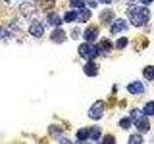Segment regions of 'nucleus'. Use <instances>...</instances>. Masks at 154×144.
Instances as JSON below:
<instances>
[{
	"instance_id": "nucleus-1",
	"label": "nucleus",
	"mask_w": 154,
	"mask_h": 144,
	"mask_svg": "<svg viewBox=\"0 0 154 144\" xmlns=\"http://www.w3.org/2000/svg\"><path fill=\"white\" fill-rule=\"evenodd\" d=\"M127 16L132 25L135 27H141L148 22L150 13H149V10L146 7L132 6L128 9Z\"/></svg>"
},
{
	"instance_id": "nucleus-2",
	"label": "nucleus",
	"mask_w": 154,
	"mask_h": 144,
	"mask_svg": "<svg viewBox=\"0 0 154 144\" xmlns=\"http://www.w3.org/2000/svg\"><path fill=\"white\" fill-rule=\"evenodd\" d=\"M131 119L134 122L135 126L140 133L146 134L150 129V123H149L148 118L139 109H134L131 112Z\"/></svg>"
},
{
	"instance_id": "nucleus-3",
	"label": "nucleus",
	"mask_w": 154,
	"mask_h": 144,
	"mask_svg": "<svg viewBox=\"0 0 154 144\" xmlns=\"http://www.w3.org/2000/svg\"><path fill=\"white\" fill-rule=\"evenodd\" d=\"M79 55L86 60H93L96 58L99 54V49L96 45L91 44V43H82L78 47Z\"/></svg>"
},
{
	"instance_id": "nucleus-4",
	"label": "nucleus",
	"mask_w": 154,
	"mask_h": 144,
	"mask_svg": "<svg viewBox=\"0 0 154 144\" xmlns=\"http://www.w3.org/2000/svg\"><path fill=\"white\" fill-rule=\"evenodd\" d=\"M103 112H104V102L102 100H97L90 108L88 115L93 120H99L103 116Z\"/></svg>"
},
{
	"instance_id": "nucleus-5",
	"label": "nucleus",
	"mask_w": 154,
	"mask_h": 144,
	"mask_svg": "<svg viewBox=\"0 0 154 144\" xmlns=\"http://www.w3.org/2000/svg\"><path fill=\"white\" fill-rule=\"evenodd\" d=\"M43 32H45V29L42 24L37 20L33 21L31 26L29 27V33L35 38H41L43 35Z\"/></svg>"
},
{
	"instance_id": "nucleus-6",
	"label": "nucleus",
	"mask_w": 154,
	"mask_h": 144,
	"mask_svg": "<svg viewBox=\"0 0 154 144\" xmlns=\"http://www.w3.org/2000/svg\"><path fill=\"white\" fill-rule=\"evenodd\" d=\"M83 70H84V73L87 76H89V77H94V76L97 75V73H98V66L96 65V64H94V62H91L90 60L84 65Z\"/></svg>"
},
{
	"instance_id": "nucleus-7",
	"label": "nucleus",
	"mask_w": 154,
	"mask_h": 144,
	"mask_svg": "<svg viewBox=\"0 0 154 144\" xmlns=\"http://www.w3.org/2000/svg\"><path fill=\"white\" fill-rule=\"evenodd\" d=\"M98 33H99V31H98L97 27L90 26L85 30L83 37L87 41L91 42L94 40H96V38H97V36H98Z\"/></svg>"
},
{
	"instance_id": "nucleus-8",
	"label": "nucleus",
	"mask_w": 154,
	"mask_h": 144,
	"mask_svg": "<svg viewBox=\"0 0 154 144\" xmlns=\"http://www.w3.org/2000/svg\"><path fill=\"white\" fill-rule=\"evenodd\" d=\"M50 38H51L52 41H54L56 43H62V42H64L66 40V33H65L64 30H63V29L57 28L51 33Z\"/></svg>"
},
{
	"instance_id": "nucleus-9",
	"label": "nucleus",
	"mask_w": 154,
	"mask_h": 144,
	"mask_svg": "<svg viewBox=\"0 0 154 144\" xmlns=\"http://www.w3.org/2000/svg\"><path fill=\"white\" fill-rule=\"evenodd\" d=\"M127 90L131 94H141L144 91V88L141 82L137 81V82H134V83L129 84L127 86Z\"/></svg>"
},
{
	"instance_id": "nucleus-10",
	"label": "nucleus",
	"mask_w": 154,
	"mask_h": 144,
	"mask_svg": "<svg viewBox=\"0 0 154 144\" xmlns=\"http://www.w3.org/2000/svg\"><path fill=\"white\" fill-rule=\"evenodd\" d=\"M124 29H126V21L122 18H119L118 20H116L114 22L112 27H111V33L118 34L119 32L123 31Z\"/></svg>"
},
{
	"instance_id": "nucleus-11",
	"label": "nucleus",
	"mask_w": 154,
	"mask_h": 144,
	"mask_svg": "<svg viewBox=\"0 0 154 144\" xmlns=\"http://www.w3.org/2000/svg\"><path fill=\"white\" fill-rule=\"evenodd\" d=\"M91 12L89 9L81 8V10H79V12L77 13V19L76 20L80 23H84V22L88 21L91 18Z\"/></svg>"
},
{
	"instance_id": "nucleus-12",
	"label": "nucleus",
	"mask_w": 154,
	"mask_h": 144,
	"mask_svg": "<svg viewBox=\"0 0 154 144\" xmlns=\"http://www.w3.org/2000/svg\"><path fill=\"white\" fill-rule=\"evenodd\" d=\"M47 21L52 26H60L63 23V20L59 16V14H56V13H50L49 14H48Z\"/></svg>"
},
{
	"instance_id": "nucleus-13",
	"label": "nucleus",
	"mask_w": 154,
	"mask_h": 144,
	"mask_svg": "<svg viewBox=\"0 0 154 144\" xmlns=\"http://www.w3.org/2000/svg\"><path fill=\"white\" fill-rule=\"evenodd\" d=\"M20 11L23 16L26 18H28V17H30V16H32L34 12H35V8H34L33 5H31L30 3H23L20 5Z\"/></svg>"
},
{
	"instance_id": "nucleus-14",
	"label": "nucleus",
	"mask_w": 154,
	"mask_h": 144,
	"mask_svg": "<svg viewBox=\"0 0 154 144\" xmlns=\"http://www.w3.org/2000/svg\"><path fill=\"white\" fill-rule=\"evenodd\" d=\"M100 21L104 23V24H109L111 22V20L113 19L114 17V13L112 11H110V10L106 9L105 11H103L102 13L100 14Z\"/></svg>"
},
{
	"instance_id": "nucleus-15",
	"label": "nucleus",
	"mask_w": 154,
	"mask_h": 144,
	"mask_svg": "<svg viewBox=\"0 0 154 144\" xmlns=\"http://www.w3.org/2000/svg\"><path fill=\"white\" fill-rule=\"evenodd\" d=\"M143 76L148 81L154 80V65H148L143 69Z\"/></svg>"
},
{
	"instance_id": "nucleus-16",
	"label": "nucleus",
	"mask_w": 154,
	"mask_h": 144,
	"mask_svg": "<svg viewBox=\"0 0 154 144\" xmlns=\"http://www.w3.org/2000/svg\"><path fill=\"white\" fill-rule=\"evenodd\" d=\"M89 136H90V131H89V129H86V128H82L78 130V132L76 134V137L81 141L86 140Z\"/></svg>"
},
{
	"instance_id": "nucleus-17",
	"label": "nucleus",
	"mask_w": 154,
	"mask_h": 144,
	"mask_svg": "<svg viewBox=\"0 0 154 144\" xmlns=\"http://www.w3.org/2000/svg\"><path fill=\"white\" fill-rule=\"evenodd\" d=\"M90 131V137L93 139V140H97L101 136V131L98 127L94 126L89 129Z\"/></svg>"
},
{
	"instance_id": "nucleus-18",
	"label": "nucleus",
	"mask_w": 154,
	"mask_h": 144,
	"mask_svg": "<svg viewBox=\"0 0 154 144\" xmlns=\"http://www.w3.org/2000/svg\"><path fill=\"white\" fill-rule=\"evenodd\" d=\"M143 112L146 115H154V102H148L143 109Z\"/></svg>"
},
{
	"instance_id": "nucleus-19",
	"label": "nucleus",
	"mask_w": 154,
	"mask_h": 144,
	"mask_svg": "<svg viewBox=\"0 0 154 144\" xmlns=\"http://www.w3.org/2000/svg\"><path fill=\"white\" fill-rule=\"evenodd\" d=\"M64 19H65V21L67 22V23L76 20V19H77V12H75V11H70V12L66 13Z\"/></svg>"
},
{
	"instance_id": "nucleus-20",
	"label": "nucleus",
	"mask_w": 154,
	"mask_h": 144,
	"mask_svg": "<svg viewBox=\"0 0 154 144\" xmlns=\"http://www.w3.org/2000/svg\"><path fill=\"white\" fill-rule=\"evenodd\" d=\"M129 144H140L143 143V137L140 136V134H132L129 137L128 140Z\"/></svg>"
},
{
	"instance_id": "nucleus-21",
	"label": "nucleus",
	"mask_w": 154,
	"mask_h": 144,
	"mask_svg": "<svg viewBox=\"0 0 154 144\" xmlns=\"http://www.w3.org/2000/svg\"><path fill=\"white\" fill-rule=\"evenodd\" d=\"M127 44H128V40L124 37L119 38V40H117V42H116V46H117V48L119 50L125 48V46H126Z\"/></svg>"
},
{
	"instance_id": "nucleus-22",
	"label": "nucleus",
	"mask_w": 154,
	"mask_h": 144,
	"mask_svg": "<svg viewBox=\"0 0 154 144\" xmlns=\"http://www.w3.org/2000/svg\"><path fill=\"white\" fill-rule=\"evenodd\" d=\"M100 46L104 51L108 52V51H111L113 45H112V42H111L109 40H102L100 41Z\"/></svg>"
},
{
	"instance_id": "nucleus-23",
	"label": "nucleus",
	"mask_w": 154,
	"mask_h": 144,
	"mask_svg": "<svg viewBox=\"0 0 154 144\" xmlns=\"http://www.w3.org/2000/svg\"><path fill=\"white\" fill-rule=\"evenodd\" d=\"M119 124L122 129L127 130V129H129L130 127H131V120H130L128 117H124V118H122V120H120Z\"/></svg>"
},
{
	"instance_id": "nucleus-24",
	"label": "nucleus",
	"mask_w": 154,
	"mask_h": 144,
	"mask_svg": "<svg viewBox=\"0 0 154 144\" xmlns=\"http://www.w3.org/2000/svg\"><path fill=\"white\" fill-rule=\"evenodd\" d=\"M69 5L74 8H84L85 7V0H69Z\"/></svg>"
},
{
	"instance_id": "nucleus-25",
	"label": "nucleus",
	"mask_w": 154,
	"mask_h": 144,
	"mask_svg": "<svg viewBox=\"0 0 154 144\" xmlns=\"http://www.w3.org/2000/svg\"><path fill=\"white\" fill-rule=\"evenodd\" d=\"M115 137L113 136H111V134H107V136H105L104 138H103V141L102 143L103 144H115Z\"/></svg>"
},
{
	"instance_id": "nucleus-26",
	"label": "nucleus",
	"mask_w": 154,
	"mask_h": 144,
	"mask_svg": "<svg viewBox=\"0 0 154 144\" xmlns=\"http://www.w3.org/2000/svg\"><path fill=\"white\" fill-rule=\"evenodd\" d=\"M87 3H88L91 7L93 8H96L97 7V3H96L95 0H87Z\"/></svg>"
},
{
	"instance_id": "nucleus-27",
	"label": "nucleus",
	"mask_w": 154,
	"mask_h": 144,
	"mask_svg": "<svg viewBox=\"0 0 154 144\" xmlns=\"http://www.w3.org/2000/svg\"><path fill=\"white\" fill-rule=\"evenodd\" d=\"M7 36H8L7 31L3 28H0V38H4V37H7Z\"/></svg>"
},
{
	"instance_id": "nucleus-28",
	"label": "nucleus",
	"mask_w": 154,
	"mask_h": 144,
	"mask_svg": "<svg viewBox=\"0 0 154 144\" xmlns=\"http://www.w3.org/2000/svg\"><path fill=\"white\" fill-rule=\"evenodd\" d=\"M140 1L144 5H148V4H151L153 2V0H140Z\"/></svg>"
},
{
	"instance_id": "nucleus-29",
	"label": "nucleus",
	"mask_w": 154,
	"mask_h": 144,
	"mask_svg": "<svg viewBox=\"0 0 154 144\" xmlns=\"http://www.w3.org/2000/svg\"><path fill=\"white\" fill-rule=\"evenodd\" d=\"M100 3H103V4H110L112 2V0H98Z\"/></svg>"
},
{
	"instance_id": "nucleus-30",
	"label": "nucleus",
	"mask_w": 154,
	"mask_h": 144,
	"mask_svg": "<svg viewBox=\"0 0 154 144\" xmlns=\"http://www.w3.org/2000/svg\"><path fill=\"white\" fill-rule=\"evenodd\" d=\"M5 1H6V2H10V0H5Z\"/></svg>"
}]
</instances>
